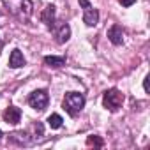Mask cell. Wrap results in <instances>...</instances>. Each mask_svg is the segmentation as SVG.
<instances>
[{
	"label": "cell",
	"mask_w": 150,
	"mask_h": 150,
	"mask_svg": "<svg viewBox=\"0 0 150 150\" xmlns=\"http://www.w3.org/2000/svg\"><path fill=\"white\" fill-rule=\"evenodd\" d=\"M80 6L83 7V21L87 27H96L99 23V13L88 0H80Z\"/></svg>",
	"instance_id": "cell-4"
},
{
	"label": "cell",
	"mask_w": 150,
	"mask_h": 150,
	"mask_svg": "<svg viewBox=\"0 0 150 150\" xmlns=\"http://www.w3.org/2000/svg\"><path fill=\"white\" fill-rule=\"evenodd\" d=\"M0 138H2V129H0Z\"/></svg>",
	"instance_id": "cell-18"
},
{
	"label": "cell",
	"mask_w": 150,
	"mask_h": 150,
	"mask_svg": "<svg viewBox=\"0 0 150 150\" xmlns=\"http://www.w3.org/2000/svg\"><path fill=\"white\" fill-rule=\"evenodd\" d=\"M134 2H136V0H120V4H122V6H125V7H129V6H132Z\"/></svg>",
	"instance_id": "cell-15"
},
{
	"label": "cell",
	"mask_w": 150,
	"mask_h": 150,
	"mask_svg": "<svg viewBox=\"0 0 150 150\" xmlns=\"http://www.w3.org/2000/svg\"><path fill=\"white\" fill-rule=\"evenodd\" d=\"M4 120H6L7 124H13V125L20 124V120H21V110L16 108V106L7 108V110L4 111Z\"/></svg>",
	"instance_id": "cell-9"
},
{
	"label": "cell",
	"mask_w": 150,
	"mask_h": 150,
	"mask_svg": "<svg viewBox=\"0 0 150 150\" xmlns=\"http://www.w3.org/2000/svg\"><path fill=\"white\" fill-rule=\"evenodd\" d=\"M87 145H94V146H103L104 141L99 138V136H88L87 138Z\"/></svg>",
	"instance_id": "cell-14"
},
{
	"label": "cell",
	"mask_w": 150,
	"mask_h": 150,
	"mask_svg": "<svg viewBox=\"0 0 150 150\" xmlns=\"http://www.w3.org/2000/svg\"><path fill=\"white\" fill-rule=\"evenodd\" d=\"M62 124H64V120H62V117H60V115L53 113V115H50V117H48V125H50L51 129H60V127H62Z\"/></svg>",
	"instance_id": "cell-13"
},
{
	"label": "cell",
	"mask_w": 150,
	"mask_h": 150,
	"mask_svg": "<svg viewBox=\"0 0 150 150\" xmlns=\"http://www.w3.org/2000/svg\"><path fill=\"white\" fill-rule=\"evenodd\" d=\"M48 101H50V97H48V92L46 90H34L28 96V104L34 110H37V111H42L48 106Z\"/></svg>",
	"instance_id": "cell-5"
},
{
	"label": "cell",
	"mask_w": 150,
	"mask_h": 150,
	"mask_svg": "<svg viewBox=\"0 0 150 150\" xmlns=\"http://www.w3.org/2000/svg\"><path fill=\"white\" fill-rule=\"evenodd\" d=\"M124 103V94L117 88H110L103 94V106L110 111H118Z\"/></svg>",
	"instance_id": "cell-3"
},
{
	"label": "cell",
	"mask_w": 150,
	"mask_h": 150,
	"mask_svg": "<svg viewBox=\"0 0 150 150\" xmlns=\"http://www.w3.org/2000/svg\"><path fill=\"white\" fill-rule=\"evenodd\" d=\"M85 106V97L80 92H67L64 97V110L71 115V117H76L80 115V111Z\"/></svg>",
	"instance_id": "cell-2"
},
{
	"label": "cell",
	"mask_w": 150,
	"mask_h": 150,
	"mask_svg": "<svg viewBox=\"0 0 150 150\" xmlns=\"http://www.w3.org/2000/svg\"><path fill=\"white\" fill-rule=\"evenodd\" d=\"M143 88H145V92L148 94V76L145 78V81H143Z\"/></svg>",
	"instance_id": "cell-16"
},
{
	"label": "cell",
	"mask_w": 150,
	"mask_h": 150,
	"mask_svg": "<svg viewBox=\"0 0 150 150\" xmlns=\"http://www.w3.org/2000/svg\"><path fill=\"white\" fill-rule=\"evenodd\" d=\"M108 39L115 44V46H120L124 42V32H122V27L118 25H111L108 28Z\"/></svg>",
	"instance_id": "cell-8"
},
{
	"label": "cell",
	"mask_w": 150,
	"mask_h": 150,
	"mask_svg": "<svg viewBox=\"0 0 150 150\" xmlns=\"http://www.w3.org/2000/svg\"><path fill=\"white\" fill-rule=\"evenodd\" d=\"M51 28H53V34H55V41L58 44H64V42L69 41V37H71V27L67 23H58V25H53Z\"/></svg>",
	"instance_id": "cell-6"
},
{
	"label": "cell",
	"mask_w": 150,
	"mask_h": 150,
	"mask_svg": "<svg viewBox=\"0 0 150 150\" xmlns=\"http://www.w3.org/2000/svg\"><path fill=\"white\" fill-rule=\"evenodd\" d=\"M9 143L11 145H18V146H27L32 143V138L28 132H23V131H16L13 134H9Z\"/></svg>",
	"instance_id": "cell-7"
},
{
	"label": "cell",
	"mask_w": 150,
	"mask_h": 150,
	"mask_svg": "<svg viewBox=\"0 0 150 150\" xmlns=\"http://www.w3.org/2000/svg\"><path fill=\"white\" fill-rule=\"evenodd\" d=\"M25 65V57L20 50H13L11 57H9V67L13 69H18V67H23Z\"/></svg>",
	"instance_id": "cell-11"
},
{
	"label": "cell",
	"mask_w": 150,
	"mask_h": 150,
	"mask_svg": "<svg viewBox=\"0 0 150 150\" xmlns=\"http://www.w3.org/2000/svg\"><path fill=\"white\" fill-rule=\"evenodd\" d=\"M0 51H2V41H0Z\"/></svg>",
	"instance_id": "cell-17"
},
{
	"label": "cell",
	"mask_w": 150,
	"mask_h": 150,
	"mask_svg": "<svg viewBox=\"0 0 150 150\" xmlns=\"http://www.w3.org/2000/svg\"><path fill=\"white\" fill-rule=\"evenodd\" d=\"M44 64L50 67H62L65 65V57H44Z\"/></svg>",
	"instance_id": "cell-12"
},
{
	"label": "cell",
	"mask_w": 150,
	"mask_h": 150,
	"mask_svg": "<svg viewBox=\"0 0 150 150\" xmlns=\"http://www.w3.org/2000/svg\"><path fill=\"white\" fill-rule=\"evenodd\" d=\"M4 4L7 11L20 20H28L34 13V4L30 0H4Z\"/></svg>",
	"instance_id": "cell-1"
},
{
	"label": "cell",
	"mask_w": 150,
	"mask_h": 150,
	"mask_svg": "<svg viewBox=\"0 0 150 150\" xmlns=\"http://www.w3.org/2000/svg\"><path fill=\"white\" fill-rule=\"evenodd\" d=\"M55 14H57L55 13V6H46L42 9V13H41V21L51 28L55 25Z\"/></svg>",
	"instance_id": "cell-10"
}]
</instances>
